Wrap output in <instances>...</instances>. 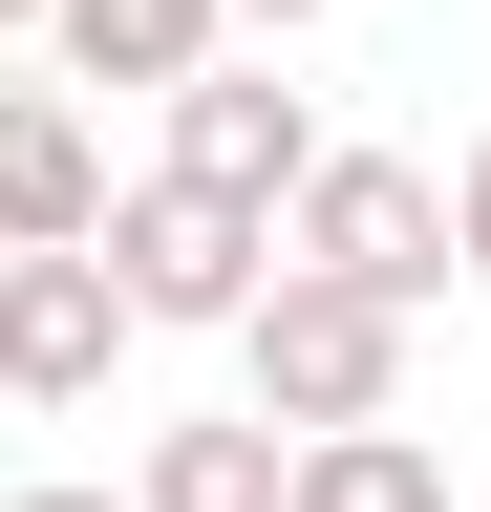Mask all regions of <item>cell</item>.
I'll use <instances>...</instances> for the list:
<instances>
[{
  "label": "cell",
  "instance_id": "obj_1",
  "mask_svg": "<svg viewBox=\"0 0 491 512\" xmlns=\"http://www.w3.org/2000/svg\"><path fill=\"white\" fill-rule=\"evenodd\" d=\"M235 406H257L278 448L299 427H385L406 406V320L363 299V278H299V256H278V278L235 299Z\"/></svg>",
  "mask_w": 491,
  "mask_h": 512
},
{
  "label": "cell",
  "instance_id": "obj_2",
  "mask_svg": "<svg viewBox=\"0 0 491 512\" xmlns=\"http://www.w3.org/2000/svg\"><path fill=\"white\" fill-rule=\"evenodd\" d=\"M278 256L299 278H363L385 320H427L449 299V171H406V150H321L278 192Z\"/></svg>",
  "mask_w": 491,
  "mask_h": 512
},
{
  "label": "cell",
  "instance_id": "obj_3",
  "mask_svg": "<svg viewBox=\"0 0 491 512\" xmlns=\"http://www.w3.org/2000/svg\"><path fill=\"white\" fill-rule=\"evenodd\" d=\"M86 256H107V299H129V320H235V299L278 278V214H235V192H193V171H129Z\"/></svg>",
  "mask_w": 491,
  "mask_h": 512
},
{
  "label": "cell",
  "instance_id": "obj_4",
  "mask_svg": "<svg viewBox=\"0 0 491 512\" xmlns=\"http://www.w3.org/2000/svg\"><path fill=\"white\" fill-rule=\"evenodd\" d=\"M129 342L150 320L107 299V256H0V384H22L43 427H86L107 384H129Z\"/></svg>",
  "mask_w": 491,
  "mask_h": 512
},
{
  "label": "cell",
  "instance_id": "obj_5",
  "mask_svg": "<svg viewBox=\"0 0 491 512\" xmlns=\"http://www.w3.org/2000/svg\"><path fill=\"white\" fill-rule=\"evenodd\" d=\"M171 171H193V192H235V214H278V192L321 171V107H299L278 64H235V43H214L193 86H171Z\"/></svg>",
  "mask_w": 491,
  "mask_h": 512
},
{
  "label": "cell",
  "instance_id": "obj_6",
  "mask_svg": "<svg viewBox=\"0 0 491 512\" xmlns=\"http://www.w3.org/2000/svg\"><path fill=\"white\" fill-rule=\"evenodd\" d=\"M107 235V128L65 86H0V256H86Z\"/></svg>",
  "mask_w": 491,
  "mask_h": 512
},
{
  "label": "cell",
  "instance_id": "obj_7",
  "mask_svg": "<svg viewBox=\"0 0 491 512\" xmlns=\"http://www.w3.org/2000/svg\"><path fill=\"white\" fill-rule=\"evenodd\" d=\"M43 43H65V86H193V64L235 43V0H43Z\"/></svg>",
  "mask_w": 491,
  "mask_h": 512
},
{
  "label": "cell",
  "instance_id": "obj_8",
  "mask_svg": "<svg viewBox=\"0 0 491 512\" xmlns=\"http://www.w3.org/2000/svg\"><path fill=\"white\" fill-rule=\"evenodd\" d=\"M278 512H449V448H427L406 406H385V427H299Z\"/></svg>",
  "mask_w": 491,
  "mask_h": 512
},
{
  "label": "cell",
  "instance_id": "obj_9",
  "mask_svg": "<svg viewBox=\"0 0 491 512\" xmlns=\"http://www.w3.org/2000/svg\"><path fill=\"white\" fill-rule=\"evenodd\" d=\"M278 470H299V448H278L257 406H214V427H150L129 512H278Z\"/></svg>",
  "mask_w": 491,
  "mask_h": 512
},
{
  "label": "cell",
  "instance_id": "obj_10",
  "mask_svg": "<svg viewBox=\"0 0 491 512\" xmlns=\"http://www.w3.org/2000/svg\"><path fill=\"white\" fill-rule=\"evenodd\" d=\"M449 278L491 299V128H470V150H449Z\"/></svg>",
  "mask_w": 491,
  "mask_h": 512
},
{
  "label": "cell",
  "instance_id": "obj_11",
  "mask_svg": "<svg viewBox=\"0 0 491 512\" xmlns=\"http://www.w3.org/2000/svg\"><path fill=\"white\" fill-rule=\"evenodd\" d=\"M0 512H129V491H107V470H43V491H0Z\"/></svg>",
  "mask_w": 491,
  "mask_h": 512
},
{
  "label": "cell",
  "instance_id": "obj_12",
  "mask_svg": "<svg viewBox=\"0 0 491 512\" xmlns=\"http://www.w3.org/2000/svg\"><path fill=\"white\" fill-rule=\"evenodd\" d=\"M235 22H278V43H299V22H342V0H235Z\"/></svg>",
  "mask_w": 491,
  "mask_h": 512
},
{
  "label": "cell",
  "instance_id": "obj_13",
  "mask_svg": "<svg viewBox=\"0 0 491 512\" xmlns=\"http://www.w3.org/2000/svg\"><path fill=\"white\" fill-rule=\"evenodd\" d=\"M0 22H43V0H0Z\"/></svg>",
  "mask_w": 491,
  "mask_h": 512
}]
</instances>
